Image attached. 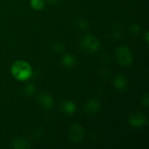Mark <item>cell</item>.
I'll list each match as a JSON object with an SVG mask.
<instances>
[{
	"mask_svg": "<svg viewBox=\"0 0 149 149\" xmlns=\"http://www.w3.org/2000/svg\"><path fill=\"white\" fill-rule=\"evenodd\" d=\"M61 109L65 113H66L68 115H72L76 111V106L71 100H65L61 104Z\"/></svg>",
	"mask_w": 149,
	"mask_h": 149,
	"instance_id": "9c48e42d",
	"label": "cell"
},
{
	"mask_svg": "<svg viewBox=\"0 0 149 149\" xmlns=\"http://www.w3.org/2000/svg\"><path fill=\"white\" fill-rule=\"evenodd\" d=\"M115 54H116V58L120 65L124 66H127L131 65L133 61V54L128 47L125 45L119 46L116 49Z\"/></svg>",
	"mask_w": 149,
	"mask_h": 149,
	"instance_id": "7a4b0ae2",
	"label": "cell"
},
{
	"mask_svg": "<svg viewBox=\"0 0 149 149\" xmlns=\"http://www.w3.org/2000/svg\"><path fill=\"white\" fill-rule=\"evenodd\" d=\"M82 46L86 51L93 52L100 49V42L95 36L87 35L82 40Z\"/></svg>",
	"mask_w": 149,
	"mask_h": 149,
	"instance_id": "3957f363",
	"label": "cell"
},
{
	"mask_svg": "<svg viewBox=\"0 0 149 149\" xmlns=\"http://www.w3.org/2000/svg\"><path fill=\"white\" fill-rule=\"evenodd\" d=\"M113 84H114V86L116 89L120 90V91H124L126 90L127 88V79L124 76L122 75H118L115 77L114 79V81H113Z\"/></svg>",
	"mask_w": 149,
	"mask_h": 149,
	"instance_id": "30bf717a",
	"label": "cell"
},
{
	"mask_svg": "<svg viewBox=\"0 0 149 149\" xmlns=\"http://www.w3.org/2000/svg\"><path fill=\"white\" fill-rule=\"evenodd\" d=\"M41 136H42V132H41V130H36V132L33 134V137H34L35 139H39Z\"/></svg>",
	"mask_w": 149,
	"mask_h": 149,
	"instance_id": "d6986e66",
	"label": "cell"
},
{
	"mask_svg": "<svg viewBox=\"0 0 149 149\" xmlns=\"http://www.w3.org/2000/svg\"><path fill=\"white\" fill-rule=\"evenodd\" d=\"M130 31H131V33L134 35V36H137L139 33H140V31H141V28L138 24H134L131 25L130 27Z\"/></svg>",
	"mask_w": 149,
	"mask_h": 149,
	"instance_id": "2e32d148",
	"label": "cell"
},
{
	"mask_svg": "<svg viewBox=\"0 0 149 149\" xmlns=\"http://www.w3.org/2000/svg\"><path fill=\"white\" fill-rule=\"evenodd\" d=\"M77 25L79 28L82 29V30H85L88 27V22L85 19H79L77 21Z\"/></svg>",
	"mask_w": 149,
	"mask_h": 149,
	"instance_id": "9a60e30c",
	"label": "cell"
},
{
	"mask_svg": "<svg viewBox=\"0 0 149 149\" xmlns=\"http://www.w3.org/2000/svg\"><path fill=\"white\" fill-rule=\"evenodd\" d=\"M142 104L146 107H148L149 105V98H148V94H146L145 95V97L142 99Z\"/></svg>",
	"mask_w": 149,
	"mask_h": 149,
	"instance_id": "ac0fdd59",
	"label": "cell"
},
{
	"mask_svg": "<svg viewBox=\"0 0 149 149\" xmlns=\"http://www.w3.org/2000/svg\"><path fill=\"white\" fill-rule=\"evenodd\" d=\"M86 112L90 114H94L100 110V103L96 100H90L85 105Z\"/></svg>",
	"mask_w": 149,
	"mask_h": 149,
	"instance_id": "52a82bcc",
	"label": "cell"
},
{
	"mask_svg": "<svg viewBox=\"0 0 149 149\" xmlns=\"http://www.w3.org/2000/svg\"><path fill=\"white\" fill-rule=\"evenodd\" d=\"M84 135H85V132L81 126L74 125V126L71 127L70 131H69V137L72 142H74V143L79 142L84 138Z\"/></svg>",
	"mask_w": 149,
	"mask_h": 149,
	"instance_id": "277c9868",
	"label": "cell"
},
{
	"mask_svg": "<svg viewBox=\"0 0 149 149\" xmlns=\"http://www.w3.org/2000/svg\"><path fill=\"white\" fill-rule=\"evenodd\" d=\"M77 63V60L75 58L74 56L72 55H70V54H66L62 58V64L63 65L68 67V68H72Z\"/></svg>",
	"mask_w": 149,
	"mask_h": 149,
	"instance_id": "8fae6325",
	"label": "cell"
},
{
	"mask_svg": "<svg viewBox=\"0 0 149 149\" xmlns=\"http://www.w3.org/2000/svg\"><path fill=\"white\" fill-rule=\"evenodd\" d=\"M38 100V102L40 103V105L46 109L51 108L53 105V98L52 95H50L47 93H39Z\"/></svg>",
	"mask_w": 149,
	"mask_h": 149,
	"instance_id": "8992f818",
	"label": "cell"
},
{
	"mask_svg": "<svg viewBox=\"0 0 149 149\" xmlns=\"http://www.w3.org/2000/svg\"><path fill=\"white\" fill-rule=\"evenodd\" d=\"M31 4L35 10H42L45 6V3L43 0H31Z\"/></svg>",
	"mask_w": 149,
	"mask_h": 149,
	"instance_id": "4fadbf2b",
	"label": "cell"
},
{
	"mask_svg": "<svg viewBox=\"0 0 149 149\" xmlns=\"http://www.w3.org/2000/svg\"><path fill=\"white\" fill-rule=\"evenodd\" d=\"M145 38H146V40H147V43H148V31L146 32V36H145Z\"/></svg>",
	"mask_w": 149,
	"mask_h": 149,
	"instance_id": "44dd1931",
	"label": "cell"
},
{
	"mask_svg": "<svg viewBox=\"0 0 149 149\" xmlns=\"http://www.w3.org/2000/svg\"><path fill=\"white\" fill-rule=\"evenodd\" d=\"M11 147L16 149H27L31 147V142L24 138H16L11 141Z\"/></svg>",
	"mask_w": 149,
	"mask_h": 149,
	"instance_id": "ba28073f",
	"label": "cell"
},
{
	"mask_svg": "<svg viewBox=\"0 0 149 149\" xmlns=\"http://www.w3.org/2000/svg\"><path fill=\"white\" fill-rule=\"evenodd\" d=\"M147 122H148V120H147L146 116L141 113H133L129 116V119H128L129 125H131L134 127H142L145 124H147Z\"/></svg>",
	"mask_w": 149,
	"mask_h": 149,
	"instance_id": "5b68a950",
	"label": "cell"
},
{
	"mask_svg": "<svg viewBox=\"0 0 149 149\" xmlns=\"http://www.w3.org/2000/svg\"><path fill=\"white\" fill-rule=\"evenodd\" d=\"M58 0H46V2L47 3H57Z\"/></svg>",
	"mask_w": 149,
	"mask_h": 149,
	"instance_id": "ffe728a7",
	"label": "cell"
},
{
	"mask_svg": "<svg viewBox=\"0 0 149 149\" xmlns=\"http://www.w3.org/2000/svg\"><path fill=\"white\" fill-rule=\"evenodd\" d=\"M52 48H53V51H54L55 52H58V53H60V52H62L64 51V46H63V45L60 44V43H56V44H54Z\"/></svg>",
	"mask_w": 149,
	"mask_h": 149,
	"instance_id": "e0dca14e",
	"label": "cell"
},
{
	"mask_svg": "<svg viewBox=\"0 0 149 149\" xmlns=\"http://www.w3.org/2000/svg\"><path fill=\"white\" fill-rule=\"evenodd\" d=\"M112 33H113V36L114 37V38H120L122 37V28L120 25L119 24H115L114 25V29H113L112 31Z\"/></svg>",
	"mask_w": 149,
	"mask_h": 149,
	"instance_id": "7c38bea8",
	"label": "cell"
},
{
	"mask_svg": "<svg viewBox=\"0 0 149 149\" xmlns=\"http://www.w3.org/2000/svg\"><path fill=\"white\" fill-rule=\"evenodd\" d=\"M35 92V86L33 84H28L25 86L24 87V93L26 96L30 97V96H32L33 93Z\"/></svg>",
	"mask_w": 149,
	"mask_h": 149,
	"instance_id": "5bb4252c",
	"label": "cell"
},
{
	"mask_svg": "<svg viewBox=\"0 0 149 149\" xmlns=\"http://www.w3.org/2000/svg\"><path fill=\"white\" fill-rule=\"evenodd\" d=\"M31 68L30 65L23 60L16 61L11 66L12 75L18 80H26L31 76Z\"/></svg>",
	"mask_w": 149,
	"mask_h": 149,
	"instance_id": "6da1fadb",
	"label": "cell"
}]
</instances>
